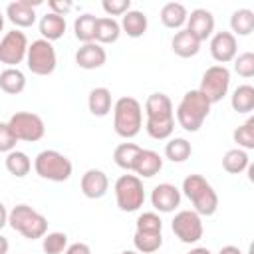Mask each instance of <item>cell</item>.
<instances>
[{
  "label": "cell",
  "mask_w": 254,
  "mask_h": 254,
  "mask_svg": "<svg viewBox=\"0 0 254 254\" xmlns=\"http://www.w3.org/2000/svg\"><path fill=\"white\" fill-rule=\"evenodd\" d=\"M171 48L179 58H194L200 50V42L189 32V30H179L175 32L173 40H171Z\"/></svg>",
  "instance_id": "obj_20"
},
{
  "label": "cell",
  "mask_w": 254,
  "mask_h": 254,
  "mask_svg": "<svg viewBox=\"0 0 254 254\" xmlns=\"http://www.w3.org/2000/svg\"><path fill=\"white\" fill-rule=\"evenodd\" d=\"M0 89L8 95H18L26 89V75L18 67H6L0 71Z\"/></svg>",
  "instance_id": "obj_26"
},
{
  "label": "cell",
  "mask_w": 254,
  "mask_h": 254,
  "mask_svg": "<svg viewBox=\"0 0 254 254\" xmlns=\"http://www.w3.org/2000/svg\"><path fill=\"white\" fill-rule=\"evenodd\" d=\"M121 36V26L115 18H109V16H103V18H97V26H95V42L99 46L103 44H115Z\"/></svg>",
  "instance_id": "obj_25"
},
{
  "label": "cell",
  "mask_w": 254,
  "mask_h": 254,
  "mask_svg": "<svg viewBox=\"0 0 254 254\" xmlns=\"http://www.w3.org/2000/svg\"><path fill=\"white\" fill-rule=\"evenodd\" d=\"M151 204L159 212H173L181 204V190L171 183H159L151 190Z\"/></svg>",
  "instance_id": "obj_17"
},
{
  "label": "cell",
  "mask_w": 254,
  "mask_h": 254,
  "mask_svg": "<svg viewBox=\"0 0 254 254\" xmlns=\"http://www.w3.org/2000/svg\"><path fill=\"white\" fill-rule=\"evenodd\" d=\"M234 62V71L240 75V77H252L254 75V54L252 52H242V54H236V58L232 60Z\"/></svg>",
  "instance_id": "obj_38"
},
{
  "label": "cell",
  "mask_w": 254,
  "mask_h": 254,
  "mask_svg": "<svg viewBox=\"0 0 254 254\" xmlns=\"http://www.w3.org/2000/svg\"><path fill=\"white\" fill-rule=\"evenodd\" d=\"M8 224L28 240L44 238V234L48 232V218L28 204H16L8 212Z\"/></svg>",
  "instance_id": "obj_5"
},
{
  "label": "cell",
  "mask_w": 254,
  "mask_h": 254,
  "mask_svg": "<svg viewBox=\"0 0 254 254\" xmlns=\"http://www.w3.org/2000/svg\"><path fill=\"white\" fill-rule=\"evenodd\" d=\"M145 117H147L145 129L151 139H157V141L171 139V135L175 131V109H173V101L167 93L155 91L147 97Z\"/></svg>",
  "instance_id": "obj_1"
},
{
  "label": "cell",
  "mask_w": 254,
  "mask_h": 254,
  "mask_svg": "<svg viewBox=\"0 0 254 254\" xmlns=\"http://www.w3.org/2000/svg\"><path fill=\"white\" fill-rule=\"evenodd\" d=\"M26 65L34 75H50L54 73L58 65V56L52 46V42L40 38L28 44V54H26Z\"/></svg>",
  "instance_id": "obj_8"
},
{
  "label": "cell",
  "mask_w": 254,
  "mask_h": 254,
  "mask_svg": "<svg viewBox=\"0 0 254 254\" xmlns=\"http://www.w3.org/2000/svg\"><path fill=\"white\" fill-rule=\"evenodd\" d=\"M230 105L236 113H250L254 109V87L250 83L238 85L230 95Z\"/></svg>",
  "instance_id": "obj_27"
},
{
  "label": "cell",
  "mask_w": 254,
  "mask_h": 254,
  "mask_svg": "<svg viewBox=\"0 0 254 254\" xmlns=\"http://www.w3.org/2000/svg\"><path fill=\"white\" fill-rule=\"evenodd\" d=\"M28 54V38L20 30H10L0 40V64L6 67H18L26 60Z\"/></svg>",
  "instance_id": "obj_12"
},
{
  "label": "cell",
  "mask_w": 254,
  "mask_h": 254,
  "mask_svg": "<svg viewBox=\"0 0 254 254\" xmlns=\"http://www.w3.org/2000/svg\"><path fill=\"white\" fill-rule=\"evenodd\" d=\"M238 54V42L232 32H214L210 36V56L218 65L232 62Z\"/></svg>",
  "instance_id": "obj_13"
},
{
  "label": "cell",
  "mask_w": 254,
  "mask_h": 254,
  "mask_svg": "<svg viewBox=\"0 0 254 254\" xmlns=\"http://www.w3.org/2000/svg\"><path fill=\"white\" fill-rule=\"evenodd\" d=\"M79 189H81L85 198L95 200V198L105 196V192L109 190V179H107V175L101 169H87L81 175Z\"/></svg>",
  "instance_id": "obj_16"
},
{
  "label": "cell",
  "mask_w": 254,
  "mask_h": 254,
  "mask_svg": "<svg viewBox=\"0 0 254 254\" xmlns=\"http://www.w3.org/2000/svg\"><path fill=\"white\" fill-rule=\"evenodd\" d=\"M2 28H4V16H2V12H0V32H2Z\"/></svg>",
  "instance_id": "obj_48"
},
{
  "label": "cell",
  "mask_w": 254,
  "mask_h": 254,
  "mask_svg": "<svg viewBox=\"0 0 254 254\" xmlns=\"http://www.w3.org/2000/svg\"><path fill=\"white\" fill-rule=\"evenodd\" d=\"M161 169H163V157L157 151H153V149H143L141 147V151H139V155L135 159V165H133V173L139 179L141 177L143 179H151Z\"/></svg>",
  "instance_id": "obj_19"
},
{
  "label": "cell",
  "mask_w": 254,
  "mask_h": 254,
  "mask_svg": "<svg viewBox=\"0 0 254 254\" xmlns=\"http://www.w3.org/2000/svg\"><path fill=\"white\" fill-rule=\"evenodd\" d=\"M67 234L65 232H46L42 238V248L46 254H62L67 248Z\"/></svg>",
  "instance_id": "obj_36"
},
{
  "label": "cell",
  "mask_w": 254,
  "mask_h": 254,
  "mask_svg": "<svg viewBox=\"0 0 254 254\" xmlns=\"http://www.w3.org/2000/svg\"><path fill=\"white\" fill-rule=\"evenodd\" d=\"M232 139L238 145V149H244V151L254 149V117L246 119L240 127H236L232 133Z\"/></svg>",
  "instance_id": "obj_35"
},
{
  "label": "cell",
  "mask_w": 254,
  "mask_h": 254,
  "mask_svg": "<svg viewBox=\"0 0 254 254\" xmlns=\"http://www.w3.org/2000/svg\"><path fill=\"white\" fill-rule=\"evenodd\" d=\"M187 18H189V10L181 2H167L161 8V22L171 30H183Z\"/></svg>",
  "instance_id": "obj_21"
},
{
  "label": "cell",
  "mask_w": 254,
  "mask_h": 254,
  "mask_svg": "<svg viewBox=\"0 0 254 254\" xmlns=\"http://www.w3.org/2000/svg\"><path fill=\"white\" fill-rule=\"evenodd\" d=\"M121 254H139V252H137V250H123Z\"/></svg>",
  "instance_id": "obj_47"
},
{
  "label": "cell",
  "mask_w": 254,
  "mask_h": 254,
  "mask_svg": "<svg viewBox=\"0 0 254 254\" xmlns=\"http://www.w3.org/2000/svg\"><path fill=\"white\" fill-rule=\"evenodd\" d=\"M133 246L139 254H155L163 246V234L161 232H139V230H135Z\"/></svg>",
  "instance_id": "obj_30"
},
{
  "label": "cell",
  "mask_w": 254,
  "mask_h": 254,
  "mask_svg": "<svg viewBox=\"0 0 254 254\" xmlns=\"http://www.w3.org/2000/svg\"><path fill=\"white\" fill-rule=\"evenodd\" d=\"M8 248H10V242H8V238L0 234V254H8Z\"/></svg>",
  "instance_id": "obj_45"
},
{
  "label": "cell",
  "mask_w": 254,
  "mask_h": 254,
  "mask_svg": "<svg viewBox=\"0 0 254 254\" xmlns=\"http://www.w3.org/2000/svg\"><path fill=\"white\" fill-rule=\"evenodd\" d=\"M185 196L192 202V210L200 216H212L218 208V194L202 175H189L183 181Z\"/></svg>",
  "instance_id": "obj_4"
},
{
  "label": "cell",
  "mask_w": 254,
  "mask_h": 254,
  "mask_svg": "<svg viewBox=\"0 0 254 254\" xmlns=\"http://www.w3.org/2000/svg\"><path fill=\"white\" fill-rule=\"evenodd\" d=\"M230 28L234 36H248L254 30V12L250 8H238L230 16Z\"/></svg>",
  "instance_id": "obj_31"
},
{
  "label": "cell",
  "mask_w": 254,
  "mask_h": 254,
  "mask_svg": "<svg viewBox=\"0 0 254 254\" xmlns=\"http://www.w3.org/2000/svg\"><path fill=\"white\" fill-rule=\"evenodd\" d=\"M115 202L123 212H135L145 202V187L137 175H121L115 185Z\"/></svg>",
  "instance_id": "obj_7"
},
{
  "label": "cell",
  "mask_w": 254,
  "mask_h": 254,
  "mask_svg": "<svg viewBox=\"0 0 254 254\" xmlns=\"http://www.w3.org/2000/svg\"><path fill=\"white\" fill-rule=\"evenodd\" d=\"M121 32H125L129 38H141L147 32L149 20L145 16V12L141 10H129L121 16Z\"/></svg>",
  "instance_id": "obj_22"
},
{
  "label": "cell",
  "mask_w": 254,
  "mask_h": 254,
  "mask_svg": "<svg viewBox=\"0 0 254 254\" xmlns=\"http://www.w3.org/2000/svg\"><path fill=\"white\" fill-rule=\"evenodd\" d=\"M113 99H111V91L107 87H93L87 95V109L91 115L95 117H105L111 111Z\"/></svg>",
  "instance_id": "obj_23"
},
{
  "label": "cell",
  "mask_w": 254,
  "mask_h": 254,
  "mask_svg": "<svg viewBox=\"0 0 254 254\" xmlns=\"http://www.w3.org/2000/svg\"><path fill=\"white\" fill-rule=\"evenodd\" d=\"M187 254H210V250L208 248H204V246H196V248H192L190 252H187Z\"/></svg>",
  "instance_id": "obj_46"
},
{
  "label": "cell",
  "mask_w": 254,
  "mask_h": 254,
  "mask_svg": "<svg viewBox=\"0 0 254 254\" xmlns=\"http://www.w3.org/2000/svg\"><path fill=\"white\" fill-rule=\"evenodd\" d=\"M64 254H91V248L85 244V242H73L65 248Z\"/></svg>",
  "instance_id": "obj_42"
},
{
  "label": "cell",
  "mask_w": 254,
  "mask_h": 254,
  "mask_svg": "<svg viewBox=\"0 0 254 254\" xmlns=\"http://www.w3.org/2000/svg\"><path fill=\"white\" fill-rule=\"evenodd\" d=\"M250 165V157L244 149H228L222 157V169L230 175H240L242 171H246Z\"/></svg>",
  "instance_id": "obj_28"
},
{
  "label": "cell",
  "mask_w": 254,
  "mask_h": 254,
  "mask_svg": "<svg viewBox=\"0 0 254 254\" xmlns=\"http://www.w3.org/2000/svg\"><path fill=\"white\" fill-rule=\"evenodd\" d=\"M218 254H242V250L238 246H232V244H226L218 250Z\"/></svg>",
  "instance_id": "obj_43"
},
{
  "label": "cell",
  "mask_w": 254,
  "mask_h": 254,
  "mask_svg": "<svg viewBox=\"0 0 254 254\" xmlns=\"http://www.w3.org/2000/svg\"><path fill=\"white\" fill-rule=\"evenodd\" d=\"M6 123H8L10 131L14 133V137L18 141L36 143L46 135L44 119L38 113H32V111H16Z\"/></svg>",
  "instance_id": "obj_9"
},
{
  "label": "cell",
  "mask_w": 254,
  "mask_h": 254,
  "mask_svg": "<svg viewBox=\"0 0 254 254\" xmlns=\"http://www.w3.org/2000/svg\"><path fill=\"white\" fill-rule=\"evenodd\" d=\"M6 224H8V210H6V206L0 202V230H2Z\"/></svg>",
  "instance_id": "obj_44"
},
{
  "label": "cell",
  "mask_w": 254,
  "mask_h": 254,
  "mask_svg": "<svg viewBox=\"0 0 254 254\" xmlns=\"http://www.w3.org/2000/svg\"><path fill=\"white\" fill-rule=\"evenodd\" d=\"M34 171L40 179H46L52 183H64L71 177L73 165L64 153L56 149H44L34 159Z\"/></svg>",
  "instance_id": "obj_6"
},
{
  "label": "cell",
  "mask_w": 254,
  "mask_h": 254,
  "mask_svg": "<svg viewBox=\"0 0 254 254\" xmlns=\"http://www.w3.org/2000/svg\"><path fill=\"white\" fill-rule=\"evenodd\" d=\"M200 44L214 34V16L206 8H194L187 18V28Z\"/></svg>",
  "instance_id": "obj_15"
},
{
  "label": "cell",
  "mask_w": 254,
  "mask_h": 254,
  "mask_svg": "<svg viewBox=\"0 0 254 254\" xmlns=\"http://www.w3.org/2000/svg\"><path fill=\"white\" fill-rule=\"evenodd\" d=\"M38 28H40V34H42L44 40H48V42H56V40H60V38L65 34V18L48 12V14L42 16Z\"/></svg>",
  "instance_id": "obj_24"
},
{
  "label": "cell",
  "mask_w": 254,
  "mask_h": 254,
  "mask_svg": "<svg viewBox=\"0 0 254 254\" xmlns=\"http://www.w3.org/2000/svg\"><path fill=\"white\" fill-rule=\"evenodd\" d=\"M48 6H50V12L52 14H58V16H65L73 8L71 0H50Z\"/></svg>",
  "instance_id": "obj_41"
},
{
  "label": "cell",
  "mask_w": 254,
  "mask_h": 254,
  "mask_svg": "<svg viewBox=\"0 0 254 254\" xmlns=\"http://www.w3.org/2000/svg\"><path fill=\"white\" fill-rule=\"evenodd\" d=\"M210 113V103L208 99L198 91V89H190L183 95V99L179 101L177 105V111H175V117H177V123L189 131V133H196L202 123L206 121Z\"/></svg>",
  "instance_id": "obj_2"
},
{
  "label": "cell",
  "mask_w": 254,
  "mask_h": 254,
  "mask_svg": "<svg viewBox=\"0 0 254 254\" xmlns=\"http://www.w3.org/2000/svg\"><path fill=\"white\" fill-rule=\"evenodd\" d=\"M171 228H173L175 236L185 244H194L204 234L202 216L196 214L194 210H179L171 222Z\"/></svg>",
  "instance_id": "obj_11"
},
{
  "label": "cell",
  "mask_w": 254,
  "mask_h": 254,
  "mask_svg": "<svg viewBox=\"0 0 254 254\" xmlns=\"http://www.w3.org/2000/svg\"><path fill=\"white\" fill-rule=\"evenodd\" d=\"M139 151H141V147L135 145V143H121L113 151V161L119 169L133 171V165H135V159H137Z\"/></svg>",
  "instance_id": "obj_34"
},
{
  "label": "cell",
  "mask_w": 254,
  "mask_h": 254,
  "mask_svg": "<svg viewBox=\"0 0 254 254\" xmlns=\"http://www.w3.org/2000/svg\"><path fill=\"white\" fill-rule=\"evenodd\" d=\"M103 12L113 18V16H123L125 12L131 10V0H103L101 2Z\"/></svg>",
  "instance_id": "obj_39"
},
{
  "label": "cell",
  "mask_w": 254,
  "mask_h": 254,
  "mask_svg": "<svg viewBox=\"0 0 254 254\" xmlns=\"http://www.w3.org/2000/svg\"><path fill=\"white\" fill-rule=\"evenodd\" d=\"M192 155V147L185 137H171L165 145V157L171 163H185Z\"/></svg>",
  "instance_id": "obj_29"
},
{
  "label": "cell",
  "mask_w": 254,
  "mask_h": 254,
  "mask_svg": "<svg viewBox=\"0 0 254 254\" xmlns=\"http://www.w3.org/2000/svg\"><path fill=\"white\" fill-rule=\"evenodd\" d=\"M143 127V107L131 97L123 95L113 103V129L123 139H133Z\"/></svg>",
  "instance_id": "obj_3"
},
{
  "label": "cell",
  "mask_w": 254,
  "mask_h": 254,
  "mask_svg": "<svg viewBox=\"0 0 254 254\" xmlns=\"http://www.w3.org/2000/svg\"><path fill=\"white\" fill-rule=\"evenodd\" d=\"M4 165H6V171H8L10 175L18 177V179L26 177V175L30 173V169H32V161H30V157H28L24 151H16V149L10 151V153L6 155Z\"/></svg>",
  "instance_id": "obj_33"
},
{
  "label": "cell",
  "mask_w": 254,
  "mask_h": 254,
  "mask_svg": "<svg viewBox=\"0 0 254 254\" xmlns=\"http://www.w3.org/2000/svg\"><path fill=\"white\" fill-rule=\"evenodd\" d=\"M105 62H107V52L97 42L81 44L79 50L75 52V64L81 69H99Z\"/></svg>",
  "instance_id": "obj_18"
},
{
  "label": "cell",
  "mask_w": 254,
  "mask_h": 254,
  "mask_svg": "<svg viewBox=\"0 0 254 254\" xmlns=\"http://www.w3.org/2000/svg\"><path fill=\"white\" fill-rule=\"evenodd\" d=\"M230 87V69L226 65H210L206 67V71L202 73L198 91L208 99V103H218L222 101V97L228 93Z\"/></svg>",
  "instance_id": "obj_10"
},
{
  "label": "cell",
  "mask_w": 254,
  "mask_h": 254,
  "mask_svg": "<svg viewBox=\"0 0 254 254\" xmlns=\"http://www.w3.org/2000/svg\"><path fill=\"white\" fill-rule=\"evenodd\" d=\"M135 230H139V232H161L163 230V220L157 212H143L135 220Z\"/></svg>",
  "instance_id": "obj_37"
},
{
  "label": "cell",
  "mask_w": 254,
  "mask_h": 254,
  "mask_svg": "<svg viewBox=\"0 0 254 254\" xmlns=\"http://www.w3.org/2000/svg\"><path fill=\"white\" fill-rule=\"evenodd\" d=\"M95 26H97V18L93 14H81L73 22V34L81 44L95 42Z\"/></svg>",
  "instance_id": "obj_32"
},
{
  "label": "cell",
  "mask_w": 254,
  "mask_h": 254,
  "mask_svg": "<svg viewBox=\"0 0 254 254\" xmlns=\"http://www.w3.org/2000/svg\"><path fill=\"white\" fill-rule=\"evenodd\" d=\"M16 143L18 139L14 137V133L10 131L8 123H0V153H10L16 149Z\"/></svg>",
  "instance_id": "obj_40"
},
{
  "label": "cell",
  "mask_w": 254,
  "mask_h": 254,
  "mask_svg": "<svg viewBox=\"0 0 254 254\" xmlns=\"http://www.w3.org/2000/svg\"><path fill=\"white\" fill-rule=\"evenodd\" d=\"M42 0H16L6 6V16L16 28H30L36 22V8Z\"/></svg>",
  "instance_id": "obj_14"
}]
</instances>
